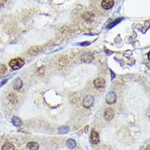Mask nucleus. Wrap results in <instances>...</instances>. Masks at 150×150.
<instances>
[{
    "instance_id": "obj_1",
    "label": "nucleus",
    "mask_w": 150,
    "mask_h": 150,
    "mask_svg": "<svg viewBox=\"0 0 150 150\" xmlns=\"http://www.w3.org/2000/svg\"><path fill=\"white\" fill-rule=\"evenodd\" d=\"M9 65L13 69L18 70L24 65V62L21 58H16L10 62Z\"/></svg>"
},
{
    "instance_id": "obj_2",
    "label": "nucleus",
    "mask_w": 150,
    "mask_h": 150,
    "mask_svg": "<svg viewBox=\"0 0 150 150\" xmlns=\"http://www.w3.org/2000/svg\"><path fill=\"white\" fill-rule=\"evenodd\" d=\"M94 59V56L92 52L89 51H86L83 52L81 55V60L85 63H90Z\"/></svg>"
},
{
    "instance_id": "obj_3",
    "label": "nucleus",
    "mask_w": 150,
    "mask_h": 150,
    "mask_svg": "<svg viewBox=\"0 0 150 150\" xmlns=\"http://www.w3.org/2000/svg\"><path fill=\"white\" fill-rule=\"evenodd\" d=\"M106 102L108 104H114L117 101V95L114 92H109L107 93L105 97Z\"/></svg>"
},
{
    "instance_id": "obj_4",
    "label": "nucleus",
    "mask_w": 150,
    "mask_h": 150,
    "mask_svg": "<svg viewBox=\"0 0 150 150\" xmlns=\"http://www.w3.org/2000/svg\"><path fill=\"white\" fill-rule=\"evenodd\" d=\"M95 101L94 98L91 95H88L84 98L83 100V105L85 108L89 109L90 108L93 104Z\"/></svg>"
},
{
    "instance_id": "obj_5",
    "label": "nucleus",
    "mask_w": 150,
    "mask_h": 150,
    "mask_svg": "<svg viewBox=\"0 0 150 150\" xmlns=\"http://www.w3.org/2000/svg\"><path fill=\"white\" fill-rule=\"evenodd\" d=\"M114 4V0H102L101 3L102 7L106 10L111 9Z\"/></svg>"
},
{
    "instance_id": "obj_6",
    "label": "nucleus",
    "mask_w": 150,
    "mask_h": 150,
    "mask_svg": "<svg viewBox=\"0 0 150 150\" xmlns=\"http://www.w3.org/2000/svg\"><path fill=\"white\" fill-rule=\"evenodd\" d=\"M90 141L92 144H98L99 142V134L95 130L92 129L90 136Z\"/></svg>"
},
{
    "instance_id": "obj_7",
    "label": "nucleus",
    "mask_w": 150,
    "mask_h": 150,
    "mask_svg": "<svg viewBox=\"0 0 150 150\" xmlns=\"http://www.w3.org/2000/svg\"><path fill=\"white\" fill-rule=\"evenodd\" d=\"M42 50V48L41 46H34L31 47L28 50V53L31 55V56H35L37 54H38L39 53H40Z\"/></svg>"
},
{
    "instance_id": "obj_8",
    "label": "nucleus",
    "mask_w": 150,
    "mask_h": 150,
    "mask_svg": "<svg viewBox=\"0 0 150 150\" xmlns=\"http://www.w3.org/2000/svg\"><path fill=\"white\" fill-rule=\"evenodd\" d=\"M23 83L20 78H16L12 82V86L13 89L16 91H18L21 89L23 87Z\"/></svg>"
},
{
    "instance_id": "obj_9",
    "label": "nucleus",
    "mask_w": 150,
    "mask_h": 150,
    "mask_svg": "<svg viewBox=\"0 0 150 150\" xmlns=\"http://www.w3.org/2000/svg\"><path fill=\"white\" fill-rule=\"evenodd\" d=\"M114 116V111L112 109H111L110 108H108L105 110L103 117H104V118L105 120L110 121L113 119Z\"/></svg>"
},
{
    "instance_id": "obj_10",
    "label": "nucleus",
    "mask_w": 150,
    "mask_h": 150,
    "mask_svg": "<svg viewBox=\"0 0 150 150\" xmlns=\"http://www.w3.org/2000/svg\"><path fill=\"white\" fill-rule=\"evenodd\" d=\"M93 84L96 89L103 88L105 85V81L102 78H98L94 80Z\"/></svg>"
},
{
    "instance_id": "obj_11",
    "label": "nucleus",
    "mask_w": 150,
    "mask_h": 150,
    "mask_svg": "<svg viewBox=\"0 0 150 150\" xmlns=\"http://www.w3.org/2000/svg\"><path fill=\"white\" fill-rule=\"evenodd\" d=\"M95 17L94 14L89 11H86L82 14V18L87 22H91L93 20Z\"/></svg>"
},
{
    "instance_id": "obj_12",
    "label": "nucleus",
    "mask_w": 150,
    "mask_h": 150,
    "mask_svg": "<svg viewBox=\"0 0 150 150\" xmlns=\"http://www.w3.org/2000/svg\"><path fill=\"white\" fill-rule=\"evenodd\" d=\"M27 147L30 150H39V144L35 142H30L27 144Z\"/></svg>"
},
{
    "instance_id": "obj_13",
    "label": "nucleus",
    "mask_w": 150,
    "mask_h": 150,
    "mask_svg": "<svg viewBox=\"0 0 150 150\" xmlns=\"http://www.w3.org/2000/svg\"><path fill=\"white\" fill-rule=\"evenodd\" d=\"M66 145L69 149H74L75 147H76V141H75V140H74L73 139L70 138V139H68L67 140Z\"/></svg>"
},
{
    "instance_id": "obj_14",
    "label": "nucleus",
    "mask_w": 150,
    "mask_h": 150,
    "mask_svg": "<svg viewBox=\"0 0 150 150\" xmlns=\"http://www.w3.org/2000/svg\"><path fill=\"white\" fill-rule=\"evenodd\" d=\"M8 100L13 104H16L18 102V99L17 95L14 93H11L8 96Z\"/></svg>"
},
{
    "instance_id": "obj_15",
    "label": "nucleus",
    "mask_w": 150,
    "mask_h": 150,
    "mask_svg": "<svg viewBox=\"0 0 150 150\" xmlns=\"http://www.w3.org/2000/svg\"><path fill=\"white\" fill-rule=\"evenodd\" d=\"M11 122H12V124L16 127H19L22 124V121H21V119L16 116L13 117V118L11 120Z\"/></svg>"
},
{
    "instance_id": "obj_16",
    "label": "nucleus",
    "mask_w": 150,
    "mask_h": 150,
    "mask_svg": "<svg viewBox=\"0 0 150 150\" xmlns=\"http://www.w3.org/2000/svg\"><path fill=\"white\" fill-rule=\"evenodd\" d=\"M1 150H14V146L11 142H8L3 145Z\"/></svg>"
},
{
    "instance_id": "obj_17",
    "label": "nucleus",
    "mask_w": 150,
    "mask_h": 150,
    "mask_svg": "<svg viewBox=\"0 0 150 150\" xmlns=\"http://www.w3.org/2000/svg\"><path fill=\"white\" fill-rule=\"evenodd\" d=\"M69 130H70V129H69V127H66V126H62V127H59L58 129L59 132L62 134H66L68 133Z\"/></svg>"
},
{
    "instance_id": "obj_18",
    "label": "nucleus",
    "mask_w": 150,
    "mask_h": 150,
    "mask_svg": "<svg viewBox=\"0 0 150 150\" xmlns=\"http://www.w3.org/2000/svg\"><path fill=\"white\" fill-rule=\"evenodd\" d=\"M7 71V68L5 64H0V76L4 74Z\"/></svg>"
},
{
    "instance_id": "obj_19",
    "label": "nucleus",
    "mask_w": 150,
    "mask_h": 150,
    "mask_svg": "<svg viewBox=\"0 0 150 150\" xmlns=\"http://www.w3.org/2000/svg\"><path fill=\"white\" fill-rule=\"evenodd\" d=\"M121 20H122L121 18H120V19H118V20H115V21H113V22L110 23L108 25V27H109V28H112V27H114V26L116 25L117 24H118V23L121 21Z\"/></svg>"
},
{
    "instance_id": "obj_20",
    "label": "nucleus",
    "mask_w": 150,
    "mask_h": 150,
    "mask_svg": "<svg viewBox=\"0 0 150 150\" xmlns=\"http://www.w3.org/2000/svg\"><path fill=\"white\" fill-rule=\"evenodd\" d=\"M7 82V79H5V80H3L2 81L0 82V88H1L3 86H4Z\"/></svg>"
},
{
    "instance_id": "obj_21",
    "label": "nucleus",
    "mask_w": 150,
    "mask_h": 150,
    "mask_svg": "<svg viewBox=\"0 0 150 150\" xmlns=\"http://www.w3.org/2000/svg\"><path fill=\"white\" fill-rule=\"evenodd\" d=\"M6 2H7V0H0V7L4 6Z\"/></svg>"
},
{
    "instance_id": "obj_22",
    "label": "nucleus",
    "mask_w": 150,
    "mask_h": 150,
    "mask_svg": "<svg viewBox=\"0 0 150 150\" xmlns=\"http://www.w3.org/2000/svg\"><path fill=\"white\" fill-rule=\"evenodd\" d=\"M144 150H150V145H148V146L145 148V149Z\"/></svg>"
},
{
    "instance_id": "obj_23",
    "label": "nucleus",
    "mask_w": 150,
    "mask_h": 150,
    "mask_svg": "<svg viewBox=\"0 0 150 150\" xmlns=\"http://www.w3.org/2000/svg\"><path fill=\"white\" fill-rule=\"evenodd\" d=\"M148 58L149 60L150 61V52H149V53H148Z\"/></svg>"
}]
</instances>
